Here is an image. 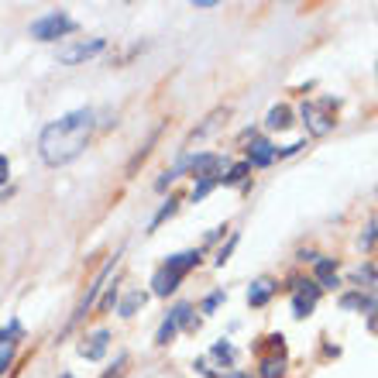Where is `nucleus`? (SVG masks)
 <instances>
[{
	"mask_svg": "<svg viewBox=\"0 0 378 378\" xmlns=\"http://www.w3.org/2000/svg\"><path fill=\"white\" fill-rule=\"evenodd\" d=\"M220 165H223V159H220V155H214V152L186 159V168H189L196 179H216V168H220Z\"/></svg>",
	"mask_w": 378,
	"mask_h": 378,
	"instance_id": "7",
	"label": "nucleus"
},
{
	"mask_svg": "<svg viewBox=\"0 0 378 378\" xmlns=\"http://www.w3.org/2000/svg\"><path fill=\"white\" fill-rule=\"evenodd\" d=\"M333 107V100H324V104H303V120L313 134H326L333 127V120L326 117V110Z\"/></svg>",
	"mask_w": 378,
	"mask_h": 378,
	"instance_id": "4",
	"label": "nucleus"
},
{
	"mask_svg": "<svg viewBox=\"0 0 378 378\" xmlns=\"http://www.w3.org/2000/svg\"><path fill=\"white\" fill-rule=\"evenodd\" d=\"M107 340H110V333L107 330H93L86 340H83V347H79V354L86 358V361H100L104 354H107Z\"/></svg>",
	"mask_w": 378,
	"mask_h": 378,
	"instance_id": "8",
	"label": "nucleus"
},
{
	"mask_svg": "<svg viewBox=\"0 0 378 378\" xmlns=\"http://www.w3.org/2000/svg\"><path fill=\"white\" fill-rule=\"evenodd\" d=\"M372 278H375V269H372V265H365V269L354 271V282H372Z\"/></svg>",
	"mask_w": 378,
	"mask_h": 378,
	"instance_id": "26",
	"label": "nucleus"
},
{
	"mask_svg": "<svg viewBox=\"0 0 378 378\" xmlns=\"http://www.w3.org/2000/svg\"><path fill=\"white\" fill-rule=\"evenodd\" d=\"M14 347H17V344H7V347L0 351V375L10 368V361H14Z\"/></svg>",
	"mask_w": 378,
	"mask_h": 378,
	"instance_id": "22",
	"label": "nucleus"
},
{
	"mask_svg": "<svg viewBox=\"0 0 378 378\" xmlns=\"http://www.w3.org/2000/svg\"><path fill=\"white\" fill-rule=\"evenodd\" d=\"M90 134H93V110L90 107H79V110H69L62 113L58 120H52L42 138H38V155L45 165H65L72 159H79L90 145Z\"/></svg>",
	"mask_w": 378,
	"mask_h": 378,
	"instance_id": "1",
	"label": "nucleus"
},
{
	"mask_svg": "<svg viewBox=\"0 0 378 378\" xmlns=\"http://www.w3.org/2000/svg\"><path fill=\"white\" fill-rule=\"evenodd\" d=\"M340 306L344 310H372V299L361 292H347V296H340Z\"/></svg>",
	"mask_w": 378,
	"mask_h": 378,
	"instance_id": "15",
	"label": "nucleus"
},
{
	"mask_svg": "<svg viewBox=\"0 0 378 378\" xmlns=\"http://www.w3.org/2000/svg\"><path fill=\"white\" fill-rule=\"evenodd\" d=\"M196 265H200V251H182V255H172V258H168V262H165L162 269L175 271V275H179V278H182V275H186V271H189V269H196Z\"/></svg>",
	"mask_w": 378,
	"mask_h": 378,
	"instance_id": "9",
	"label": "nucleus"
},
{
	"mask_svg": "<svg viewBox=\"0 0 378 378\" xmlns=\"http://www.w3.org/2000/svg\"><path fill=\"white\" fill-rule=\"evenodd\" d=\"M210 354H214V358H220V361H234V347H230L227 340L214 344V347H210Z\"/></svg>",
	"mask_w": 378,
	"mask_h": 378,
	"instance_id": "19",
	"label": "nucleus"
},
{
	"mask_svg": "<svg viewBox=\"0 0 378 378\" xmlns=\"http://www.w3.org/2000/svg\"><path fill=\"white\" fill-rule=\"evenodd\" d=\"M234 248H237V237H230V244H227V248H220V255H216V265H223V262L230 258V251H234Z\"/></svg>",
	"mask_w": 378,
	"mask_h": 378,
	"instance_id": "25",
	"label": "nucleus"
},
{
	"mask_svg": "<svg viewBox=\"0 0 378 378\" xmlns=\"http://www.w3.org/2000/svg\"><path fill=\"white\" fill-rule=\"evenodd\" d=\"M104 38H93V42H79V45H69V49H62V62L65 65H76V62H83V58H93V55H100L104 52Z\"/></svg>",
	"mask_w": 378,
	"mask_h": 378,
	"instance_id": "6",
	"label": "nucleus"
},
{
	"mask_svg": "<svg viewBox=\"0 0 378 378\" xmlns=\"http://www.w3.org/2000/svg\"><path fill=\"white\" fill-rule=\"evenodd\" d=\"M317 296H320V285H313V282H296V289H292V313H296L299 320L310 317L313 306H317Z\"/></svg>",
	"mask_w": 378,
	"mask_h": 378,
	"instance_id": "3",
	"label": "nucleus"
},
{
	"mask_svg": "<svg viewBox=\"0 0 378 378\" xmlns=\"http://www.w3.org/2000/svg\"><path fill=\"white\" fill-rule=\"evenodd\" d=\"M271 292H275V282H271V278H258V282L248 289V303H251V306H265L271 299Z\"/></svg>",
	"mask_w": 378,
	"mask_h": 378,
	"instance_id": "11",
	"label": "nucleus"
},
{
	"mask_svg": "<svg viewBox=\"0 0 378 378\" xmlns=\"http://www.w3.org/2000/svg\"><path fill=\"white\" fill-rule=\"evenodd\" d=\"M113 303H117V289H113V285H107V296H104V303H100V310L107 313V310H113Z\"/></svg>",
	"mask_w": 378,
	"mask_h": 378,
	"instance_id": "23",
	"label": "nucleus"
},
{
	"mask_svg": "<svg viewBox=\"0 0 378 378\" xmlns=\"http://www.w3.org/2000/svg\"><path fill=\"white\" fill-rule=\"evenodd\" d=\"M117 258H120V255H113V258H110L107 265H104V269H100V275H97V278H93V285H90V292H86V299H83V303H79V310H76V317H72V324H76V320H79V317H86V310H90V306H93V303H97V296H100V292H104V289H107V278H110V271L117 269Z\"/></svg>",
	"mask_w": 378,
	"mask_h": 378,
	"instance_id": "5",
	"label": "nucleus"
},
{
	"mask_svg": "<svg viewBox=\"0 0 378 378\" xmlns=\"http://www.w3.org/2000/svg\"><path fill=\"white\" fill-rule=\"evenodd\" d=\"M289 124H292V110L285 107V104H278V107L269 110V127L271 131H285Z\"/></svg>",
	"mask_w": 378,
	"mask_h": 378,
	"instance_id": "13",
	"label": "nucleus"
},
{
	"mask_svg": "<svg viewBox=\"0 0 378 378\" xmlns=\"http://www.w3.org/2000/svg\"><path fill=\"white\" fill-rule=\"evenodd\" d=\"M271 159H275V148H271L265 138H255L251 148H248V165H258V168H262V165H269Z\"/></svg>",
	"mask_w": 378,
	"mask_h": 378,
	"instance_id": "10",
	"label": "nucleus"
},
{
	"mask_svg": "<svg viewBox=\"0 0 378 378\" xmlns=\"http://www.w3.org/2000/svg\"><path fill=\"white\" fill-rule=\"evenodd\" d=\"M248 172H251V165L241 162V165H234V168H230L227 175H220L216 182H223V186H237V182H244V175H248Z\"/></svg>",
	"mask_w": 378,
	"mask_h": 378,
	"instance_id": "16",
	"label": "nucleus"
},
{
	"mask_svg": "<svg viewBox=\"0 0 378 378\" xmlns=\"http://www.w3.org/2000/svg\"><path fill=\"white\" fill-rule=\"evenodd\" d=\"M58 378H72V375H69V372H65V375H58Z\"/></svg>",
	"mask_w": 378,
	"mask_h": 378,
	"instance_id": "29",
	"label": "nucleus"
},
{
	"mask_svg": "<svg viewBox=\"0 0 378 378\" xmlns=\"http://www.w3.org/2000/svg\"><path fill=\"white\" fill-rule=\"evenodd\" d=\"M175 207H179V200H168V203H165L162 210H159V214L152 216V230H155V227H159V223H162V220H168V216L175 214Z\"/></svg>",
	"mask_w": 378,
	"mask_h": 378,
	"instance_id": "18",
	"label": "nucleus"
},
{
	"mask_svg": "<svg viewBox=\"0 0 378 378\" xmlns=\"http://www.w3.org/2000/svg\"><path fill=\"white\" fill-rule=\"evenodd\" d=\"M317 278H320V285L333 289L337 285V265L330 258H317Z\"/></svg>",
	"mask_w": 378,
	"mask_h": 378,
	"instance_id": "14",
	"label": "nucleus"
},
{
	"mask_svg": "<svg viewBox=\"0 0 378 378\" xmlns=\"http://www.w3.org/2000/svg\"><path fill=\"white\" fill-rule=\"evenodd\" d=\"M223 378H251L248 372H230V375H223Z\"/></svg>",
	"mask_w": 378,
	"mask_h": 378,
	"instance_id": "28",
	"label": "nucleus"
},
{
	"mask_svg": "<svg viewBox=\"0 0 378 378\" xmlns=\"http://www.w3.org/2000/svg\"><path fill=\"white\" fill-rule=\"evenodd\" d=\"M69 31H76V21L69 14H62V10H52V14L31 21V38H38V42H55V38H62Z\"/></svg>",
	"mask_w": 378,
	"mask_h": 378,
	"instance_id": "2",
	"label": "nucleus"
},
{
	"mask_svg": "<svg viewBox=\"0 0 378 378\" xmlns=\"http://www.w3.org/2000/svg\"><path fill=\"white\" fill-rule=\"evenodd\" d=\"M214 186H216V179H200V186L193 189V203H196V200H203V196H207Z\"/></svg>",
	"mask_w": 378,
	"mask_h": 378,
	"instance_id": "21",
	"label": "nucleus"
},
{
	"mask_svg": "<svg viewBox=\"0 0 378 378\" xmlns=\"http://www.w3.org/2000/svg\"><path fill=\"white\" fill-rule=\"evenodd\" d=\"M223 299H227V292H223V289H216V292H210V296L203 299V313H214V310L220 306V303H223Z\"/></svg>",
	"mask_w": 378,
	"mask_h": 378,
	"instance_id": "20",
	"label": "nucleus"
},
{
	"mask_svg": "<svg viewBox=\"0 0 378 378\" xmlns=\"http://www.w3.org/2000/svg\"><path fill=\"white\" fill-rule=\"evenodd\" d=\"M145 303H148V296H145L141 289H134V292H127V296L120 299V306H117V313H120V317H134V313H138V310H141Z\"/></svg>",
	"mask_w": 378,
	"mask_h": 378,
	"instance_id": "12",
	"label": "nucleus"
},
{
	"mask_svg": "<svg viewBox=\"0 0 378 378\" xmlns=\"http://www.w3.org/2000/svg\"><path fill=\"white\" fill-rule=\"evenodd\" d=\"M375 237H378V227H375V223H372V227H368V234L361 237V251H368V248L375 244Z\"/></svg>",
	"mask_w": 378,
	"mask_h": 378,
	"instance_id": "24",
	"label": "nucleus"
},
{
	"mask_svg": "<svg viewBox=\"0 0 378 378\" xmlns=\"http://www.w3.org/2000/svg\"><path fill=\"white\" fill-rule=\"evenodd\" d=\"M282 372H285L282 358H265L262 361V378H282Z\"/></svg>",
	"mask_w": 378,
	"mask_h": 378,
	"instance_id": "17",
	"label": "nucleus"
},
{
	"mask_svg": "<svg viewBox=\"0 0 378 378\" xmlns=\"http://www.w3.org/2000/svg\"><path fill=\"white\" fill-rule=\"evenodd\" d=\"M7 175H10V162H7V155H0V186L7 182Z\"/></svg>",
	"mask_w": 378,
	"mask_h": 378,
	"instance_id": "27",
	"label": "nucleus"
}]
</instances>
